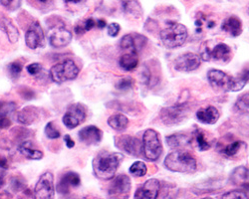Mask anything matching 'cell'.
<instances>
[{
	"mask_svg": "<svg viewBox=\"0 0 249 199\" xmlns=\"http://www.w3.org/2000/svg\"><path fill=\"white\" fill-rule=\"evenodd\" d=\"M207 79L213 90L227 93L238 92L249 82V69H245L238 77L234 78L220 70L212 69L207 73Z\"/></svg>",
	"mask_w": 249,
	"mask_h": 199,
	"instance_id": "obj_1",
	"label": "cell"
},
{
	"mask_svg": "<svg viewBox=\"0 0 249 199\" xmlns=\"http://www.w3.org/2000/svg\"><path fill=\"white\" fill-rule=\"evenodd\" d=\"M123 158V154L117 152L102 151L98 153L93 162V169L96 177L102 181H110L114 178Z\"/></svg>",
	"mask_w": 249,
	"mask_h": 199,
	"instance_id": "obj_2",
	"label": "cell"
},
{
	"mask_svg": "<svg viewBox=\"0 0 249 199\" xmlns=\"http://www.w3.org/2000/svg\"><path fill=\"white\" fill-rule=\"evenodd\" d=\"M164 166L174 172L193 173L196 170L197 164L196 159L191 153L182 150H176L165 157Z\"/></svg>",
	"mask_w": 249,
	"mask_h": 199,
	"instance_id": "obj_3",
	"label": "cell"
},
{
	"mask_svg": "<svg viewBox=\"0 0 249 199\" xmlns=\"http://www.w3.org/2000/svg\"><path fill=\"white\" fill-rule=\"evenodd\" d=\"M188 28L183 24L179 23H173L167 28L161 30L160 33L162 44L169 49L182 46L185 43L186 39H188Z\"/></svg>",
	"mask_w": 249,
	"mask_h": 199,
	"instance_id": "obj_4",
	"label": "cell"
},
{
	"mask_svg": "<svg viewBox=\"0 0 249 199\" xmlns=\"http://www.w3.org/2000/svg\"><path fill=\"white\" fill-rule=\"evenodd\" d=\"M142 153L148 161L156 162L162 153V145L160 134L153 129H149L142 135Z\"/></svg>",
	"mask_w": 249,
	"mask_h": 199,
	"instance_id": "obj_5",
	"label": "cell"
},
{
	"mask_svg": "<svg viewBox=\"0 0 249 199\" xmlns=\"http://www.w3.org/2000/svg\"><path fill=\"white\" fill-rule=\"evenodd\" d=\"M79 74V68L72 59L56 64L50 69V77L52 81L57 84H62L76 79Z\"/></svg>",
	"mask_w": 249,
	"mask_h": 199,
	"instance_id": "obj_6",
	"label": "cell"
},
{
	"mask_svg": "<svg viewBox=\"0 0 249 199\" xmlns=\"http://www.w3.org/2000/svg\"><path fill=\"white\" fill-rule=\"evenodd\" d=\"M190 111L191 108L186 104L167 107L160 111V118L165 125H178L189 116Z\"/></svg>",
	"mask_w": 249,
	"mask_h": 199,
	"instance_id": "obj_7",
	"label": "cell"
},
{
	"mask_svg": "<svg viewBox=\"0 0 249 199\" xmlns=\"http://www.w3.org/2000/svg\"><path fill=\"white\" fill-rule=\"evenodd\" d=\"M132 189V182L128 175L120 174L113 178L108 194L111 199H128Z\"/></svg>",
	"mask_w": 249,
	"mask_h": 199,
	"instance_id": "obj_8",
	"label": "cell"
},
{
	"mask_svg": "<svg viewBox=\"0 0 249 199\" xmlns=\"http://www.w3.org/2000/svg\"><path fill=\"white\" fill-rule=\"evenodd\" d=\"M55 186L54 176L50 171H47L40 176L34 190L35 199H54Z\"/></svg>",
	"mask_w": 249,
	"mask_h": 199,
	"instance_id": "obj_9",
	"label": "cell"
},
{
	"mask_svg": "<svg viewBox=\"0 0 249 199\" xmlns=\"http://www.w3.org/2000/svg\"><path fill=\"white\" fill-rule=\"evenodd\" d=\"M231 48L224 44V43H219L215 45L213 49H210L209 47H205L201 51L200 58L204 61H211V60H213V61H223L227 62L231 60Z\"/></svg>",
	"mask_w": 249,
	"mask_h": 199,
	"instance_id": "obj_10",
	"label": "cell"
},
{
	"mask_svg": "<svg viewBox=\"0 0 249 199\" xmlns=\"http://www.w3.org/2000/svg\"><path fill=\"white\" fill-rule=\"evenodd\" d=\"M86 109L82 104H74L70 106L63 116V123L66 128L72 130L77 128L85 121Z\"/></svg>",
	"mask_w": 249,
	"mask_h": 199,
	"instance_id": "obj_11",
	"label": "cell"
},
{
	"mask_svg": "<svg viewBox=\"0 0 249 199\" xmlns=\"http://www.w3.org/2000/svg\"><path fill=\"white\" fill-rule=\"evenodd\" d=\"M115 144L118 149L134 156H139L142 153V145L140 139L131 135L116 136Z\"/></svg>",
	"mask_w": 249,
	"mask_h": 199,
	"instance_id": "obj_12",
	"label": "cell"
},
{
	"mask_svg": "<svg viewBox=\"0 0 249 199\" xmlns=\"http://www.w3.org/2000/svg\"><path fill=\"white\" fill-rule=\"evenodd\" d=\"M148 43V38L139 33H131L122 37L120 46L123 50H130V52L139 53Z\"/></svg>",
	"mask_w": 249,
	"mask_h": 199,
	"instance_id": "obj_13",
	"label": "cell"
},
{
	"mask_svg": "<svg viewBox=\"0 0 249 199\" xmlns=\"http://www.w3.org/2000/svg\"><path fill=\"white\" fill-rule=\"evenodd\" d=\"M201 58L197 54L188 52L178 56L175 61V69L178 72H192L199 68Z\"/></svg>",
	"mask_w": 249,
	"mask_h": 199,
	"instance_id": "obj_14",
	"label": "cell"
},
{
	"mask_svg": "<svg viewBox=\"0 0 249 199\" xmlns=\"http://www.w3.org/2000/svg\"><path fill=\"white\" fill-rule=\"evenodd\" d=\"M25 43L30 49L41 48L45 45V35L39 22L35 21L29 26L25 34Z\"/></svg>",
	"mask_w": 249,
	"mask_h": 199,
	"instance_id": "obj_15",
	"label": "cell"
},
{
	"mask_svg": "<svg viewBox=\"0 0 249 199\" xmlns=\"http://www.w3.org/2000/svg\"><path fill=\"white\" fill-rule=\"evenodd\" d=\"M72 41V33L65 27H54L49 32V43L54 48H63Z\"/></svg>",
	"mask_w": 249,
	"mask_h": 199,
	"instance_id": "obj_16",
	"label": "cell"
},
{
	"mask_svg": "<svg viewBox=\"0 0 249 199\" xmlns=\"http://www.w3.org/2000/svg\"><path fill=\"white\" fill-rule=\"evenodd\" d=\"M160 189V182L156 178H151L137 189L135 199H157Z\"/></svg>",
	"mask_w": 249,
	"mask_h": 199,
	"instance_id": "obj_17",
	"label": "cell"
},
{
	"mask_svg": "<svg viewBox=\"0 0 249 199\" xmlns=\"http://www.w3.org/2000/svg\"><path fill=\"white\" fill-rule=\"evenodd\" d=\"M78 135L81 143L85 144L86 146H96L102 141L103 133L99 128L95 126H89L82 129Z\"/></svg>",
	"mask_w": 249,
	"mask_h": 199,
	"instance_id": "obj_18",
	"label": "cell"
},
{
	"mask_svg": "<svg viewBox=\"0 0 249 199\" xmlns=\"http://www.w3.org/2000/svg\"><path fill=\"white\" fill-rule=\"evenodd\" d=\"M80 183H81V179L79 174L73 171H69L62 177L57 186V190L61 194H65L70 191L71 187H77L80 185Z\"/></svg>",
	"mask_w": 249,
	"mask_h": 199,
	"instance_id": "obj_19",
	"label": "cell"
},
{
	"mask_svg": "<svg viewBox=\"0 0 249 199\" xmlns=\"http://www.w3.org/2000/svg\"><path fill=\"white\" fill-rule=\"evenodd\" d=\"M219 116L220 114L218 110L213 106L202 108L196 113V117L198 121L205 125H214L215 123H217Z\"/></svg>",
	"mask_w": 249,
	"mask_h": 199,
	"instance_id": "obj_20",
	"label": "cell"
},
{
	"mask_svg": "<svg viewBox=\"0 0 249 199\" xmlns=\"http://www.w3.org/2000/svg\"><path fill=\"white\" fill-rule=\"evenodd\" d=\"M221 29L232 37H237L242 33V22L239 18L231 16L224 20Z\"/></svg>",
	"mask_w": 249,
	"mask_h": 199,
	"instance_id": "obj_21",
	"label": "cell"
},
{
	"mask_svg": "<svg viewBox=\"0 0 249 199\" xmlns=\"http://www.w3.org/2000/svg\"><path fill=\"white\" fill-rule=\"evenodd\" d=\"M165 142H167L168 146L172 149H179L182 147L189 146L192 143V137L186 133H178L167 136Z\"/></svg>",
	"mask_w": 249,
	"mask_h": 199,
	"instance_id": "obj_22",
	"label": "cell"
},
{
	"mask_svg": "<svg viewBox=\"0 0 249 199\" xmlns=\"http://www.w3.org/2000/svg\"><path fill=\"white\" fill-rule=\"evenodd\" d=\"M20 153L23 154L28 159H34V161H38L43 157V151L36 149L32 142L27 141L22 143L18 148Z\"/></svg>",
	"mask_w": 249,
	"mask_h": 199,
	"instance_id": "obj_23",
	"label": "cell"
},
{
	"mask_svg": "<svg viewBox=\"0 0 249 199\" xmlns=\"http://www.w3.org/2000/svg\"><path fill=\"white\" fill-rule=\"evenodd\" d=\"M231 182L238 186H245L249 184V169L244 166L236 167L231 175Z\"/></svg>",
	"mask_w": 249,
	"mask_h": 199,
	"instance_id": "obj_24",
	"label": "cell"
},
{
	"mask_svg": "<svg viewBox=\"0 0 249 199\" xmlns=\"http://www.w3.org/2000/svg\"><path fill=\"white\" fill-rule=\"evenodd\" d=\"M120 67L124 71H133L139 64V57L137 53L129 52L121 56L119 60Z\"/></svg>",
	"mask_w": 249,
	"mask_h": 199,
	"instance_id": "obj_25",
	"label": "cell"
},
{
	"mask_svg": "<svg viewBox=\"0 0 249 199\" xmlns=\"http://www.w3.org/2000/svg\"><path fill=\"white\" fill-rule=\"evenodd\" d=\"M108 125L115 131H124L129 126V118L123 114H116L108 118Z\"/></svg>",
	"mask_w": 249,
	"mask_h": 199,
	"instance_id": "obj_26",
	"label": "cell"
},
{
	"mask_svg": "<svg viewBox=\"0 0 249 199\" xmlns=\"http://www.w3.org/2000/svg\"><path fill=\"white\" fill-rule=\"evenodd\" d=\"M123 7L126 13L133 15L134 17H141L142 15V9L138 0H127L123 2Z\"/></svg>",
	"mask_w": 249,
	"mask_h": 199,
	"instance_id": "obj_27",
	"label": "cell"
},
{
	"mask_svg": "<svg viewBox=\"0 0 249 199\" xmlns=\"http://www.w3.org/2000/svg\"><path fill=\"white\" fill-rule=\"evenodd\" d=\"M2 29L5 31L9 41L11 43H15L18 41L19 38V32L16 26L10 21L9 19H3L2 21Z\"/></svg>",
	"mask_w": 249,
	"mask_h": 199,
	"instance_id": "obj_28",
	"label": "cell"
},
{
	"mask_svg": "<svg viewBox=\"0 0 249 199\" xmlns=\"http://www.w3.org/2000/svg\"><path fill=\"white\" fill-rule=\"evenodd\" d=\"M235 110L242 114L249 116V92L241 95L235 103Z\"/></svg>",
	"mask_w": 249,
	"mask_h": 199,
	"instance_id": "obj_29",
	"label": "cell"
},
{
	"mask_svg": "<svg viewBox=\"0 0 249 199\" xmlns=\"http://www.w3.org/2000/svg\"><path fill=\"white\" fill-rule=\"evenodd\" d=\"M35 108H26L18 115V121L23 125H31L36 117V114L33 113Z\"/></svg>",
	"mask_w": 249,
	"mask_h": 199,
	"instance_id": "obj_30",
	"label": "cell"
},
{
	"mask_svg": "<svg viewBox=\"0 0 249 199\" xmlns=\"http://www.w3.org/2000/svg\"><path fill=\"white\" fill-rule=\"evenodd\" d=\"M195 137H196V146H197V149L200 151H204L210 149L212 145L209 141H206L205 138V134L201 130H196L195 132Z\"/></svg>",
	"mask_w": 249,
	"mask_h": 199,
	"instance_id": "obj_31",
	"label": "cell"
},
{
	"mask_svg": "<svg viewBox=\"0 0 249 199\" xmlns=\"http://www.w3.org/2000/svg\"><path fill=\"white\" fill-rule=\"evenodd\" d=\"M148 172V167L146 164L142 162H136L130 167V173L136 177H142L146 175Z\"/></svg>",
	"mask_w": 249,
	"mask_h": 199,
	"instance_id": "obj_32",
	"label": "cell"
},
{
	"mask_svg": "<svg viewBox=\"0 0 249 199\" xmlns=\"http://www.w3.org/2000/svg\"><path fill=\"white\" fill-rule=\"evenodd\" d=\"M241 145L242 143L241 142H234V143H231L230 145H227L223 149H222V153L228 157H231V156H234L238 150L240 149L241 148Z\"/></svg>",
	"mask_w": 249,
	"mask_h": 199,
	"instance_id": "obj_33",
	"label": "cell"
},
{
	"mask_svg": "<svg viewBox=\"0 0 249 199\" xmlns=\"http://www.w3.org/2000/svg\"><path fill=\"white\" fill-rule=\"evenodd\" d=\"M133 86H134V79L131 77H124L121 79L120 81L116 84V88L119 91H123V92L132 89Z\"/></svg>",
	"mask_w": 249,
	"mask_h": 199,
	"instance_id": "obj_34",
	"label": "cell"
},
{
	"mask_svg": "<svg viewBox=\"0 0 249 199\" xmlns=\"http://www.w3.org/2000/svg\"><path fill=\"white\" fill-rule=\"evenodd\" d=\"M15 104L11 102H1L0 103V117H9V114L15 111Z\"/></svg>",
	"mask_w": 249,
	"mask_h": 199,
	"instance_id": "obj_35",
	"label": "cell"
},
{
	"mask_svg": "<svg viewBox=\"0 0 249 199\" xmlns=\"http://www.w3.org/2000/svg\"><path fill=\"white\" fill-rule=\"evenodd\" d=\"M45 134L48 138L50 139H55L60 137L61 133L60 132L57 130V128L54 126L53 122H49L46 127H45Z\"/></svg>",
	"mask_w": 249,
	"mask_h": 199,
	"instance_id": "obj_36",
	"label": "cell"
},
{
	"mask_svg": "<svg viewBox=\"0 0 249 199\" xmlns=\"http://www.w3.org/2000/svg\"><path fill=\"white\" fill-rule=\"evenodd\" d=\"M221 199H249L246 193L239 190H232L223 194Z\"/></svg>",
	"mask_w": 249,
	"mask_h": 199,
	"instance_id": "obj_37",
	"label": "cell"
},
{
	"mask_svg": "<svg viewBox=\"0 0 249 199\" xmlns=\"http://www.w3.org/2000/svg\"><path fill=\"white\" fill-rule=\"evenodd\" d=\"M0 3H1L7 9L15 10V9L19 8L21 1H20V0H0Z\"/></svg>",
	"mask_w": 249,
	"mask_h": 199,
	"instance_id": "obj_38",
	"label": "cell"
},
{
	"mask_svg": "<svg viewBox=\"0 0 249 199\" xmlns=\"http://www.w3.org/2000/svg\"><path fill=\"white\" fill-rule=\"evenodd\" d=\"M8 71L12 77H17L22 71V65L19 62H13L8 65Z\"/></svg>",
	"mask_w": 249,
	"mask_h": 199,
	"instance_id": "obj_39",
	"label": "cell"
},
{
	"mask_svg": "<svg viewBox=\"0 0 249 199\" xmlns=\"http://www.w3.org/2000/svg\"><path fill=\"white\" fill-rule=\"evenodd\" d=\"M26 70L30 75L35 76V75H38L41 71H42V65L39 64V63H33V64L28 65Z\"/></svg>",
	"mask_w": 249,
	"mask_h": 199,
	"instance_id": "obj_40",
	"label": "cell"
},
{
	"mask_svg": "<svg viewBox=\"0 0 249 199\" xmlns=\"http://www.w3.org/2000/svg\"><path fill=\"white\" fill-rule=\"evenodd\" d=\"M120 30H121V27H120V25L118 23H112V24H110L108 26V34L110 36H112V37L118 36Z\"/></svg>",
	"mask_w": 249,
	"mask_h": 199,
	"instance_id": "obj_41",
	"label": "cell"
},
{
	"mask_svg": "<svg viewBox=\"0 0 249 199\" xmlns=\"http://www.w3.org/2000/svg\"><path fill=\"white\" fill-rule=\"evenodd\" d=\"M11 126V119L9 117H0V129H7Z\"/></svg>",
	"mask_w": 249,
	"mask_h": 199,
	"instance_id": "obj_42",
	"label": "cell"
},
{
	"mask_svg": "<svg viewBox=\"0 0 249 199\" xmlns=\"http://www.w3.org/2000/svg\"><path fill=\"white\" fill-rule=\"evenodd\" d=\"M64 142H65L67 148H69V149H72V148L75 147V142L70 137L69 134H66V135L64 136Z\"/></svg>",
	"mask_w": 249,
	"mask_h": 199,
	"instance_id": "obj_43",
	"label": "cell"
},
{
	"mask_svg": "<svg viewBox=\"0 0 249 199\" xmlns=\"http://www.w3.org/2000/svg\"><path fill=\"white\" fill-rule=\"evenodd\" d=\"M0 168H3V169H7L8 168V163H7V159L3 156L0 155Z\"/></svg>",
	"mask_w": 249,
	"mask_h": 199,
	"instance_id": "obj_44",
	"label": "cell"
},
{
	"mask_svg": "<svg viewBox=\"0 0 249 199\" xmlns=\"http://www.w3.org/2000/svg\"><path fill=\"white\" fill-rule=\"evenodd\" d=\"M106 21L105 20H103V19H99L98 21H96V26L98 27V28H100V29H103V28H105L106 27Z\"/></svg>",
	"mask_w": 249,
	"mask_h": 199,
	"instance_id": "obj_45",
	"label": "cell"
},
{
	"mask_svg": "<svg viewBox=\"0 0 249 199\" xmlns=\"http://www.w3.org/2000/svg\"><path fill=\"white\" fill-rule=\"evenodd\" d=\"M4 182H5L4 176L2 174H0V188H1L4 185Z\"/></svg>",
	"mask_w": 249,
	"mask_h": 199,
	"instance_id": "obj_46",
	"label": "cell"
},
{
	"mask_svg": "<svg viewBox=\"0 0 249 199\" xmlns=\"http://www.w3.org/2000/svg\"><path fill=\"white\" fill-rule=\"evenodd\" d=\"M65 1L70 2V3H78L81 1V0H65Z\"/></svg>",
	"mask_w": 249,
	"mask_h": 199,
	"instance_id": "obj_47",
	"label": "cell"
},
{
	"mask_svg": "<svg viewBox=\"0 0 249 199\" xmlns=\"http://www.w3.org/2000/svg\"><path fill=\"white\" fill-rule=\"evenodd\" d=\"M202 199H213V198H211V197H205V198H202Z\"/></svg>",
	"mask_w": 249,
	"mask_h": 199,
	"instance_id": "obj_48",
	"label": "cell"
},
{
	"mask_svg": "<svg viewBox=\"0 0 249 199\" xmlns=\"http://www.w3.org/2000/svg\"><path fill=\"white\" fill-rule=\"evenodd\" d=\"M39 1H42V2H45V1H47V0H39Z\"/></svg>",
	"mask_w": 249,
	"mask_h": 199,
	"instance_id": "obj_49",
	"label": "cell"
}]
</instances>
